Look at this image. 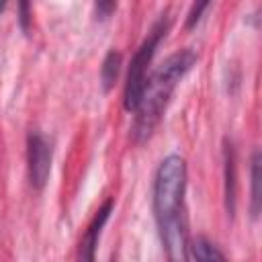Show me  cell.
I'll return each mask as SVG.
<instances>
[{"label":"cell","instance_id":"13","mask_svg":"<svg viewBox=\"0 0 262 262\" xmlns=\"http://www.w3.org/2000/svg\"><path fill=\"white\" fill-rule=\"evenodd\" d=\"M6 4H8V0H0V12H4V8H6Z\"/></svg>","mask_w":262,"mask_h":262},{"label":"cell","instance_id":"3","mask_svg":"<svg viewBox=\"0 0 262 262\" xmlns=\"http://www.w3.org/2000/svg\"><path fill=\"white\" fill-rule=\"evenodd\" d=\"M170 29V18L168 16H162L149 31V35L143 39V43L139 45V49L135 51L133 59H131V66H129V72H127V80H125V90H123V106L125 111H135L139 100H141V94H143V88H145V82H147V68L154 59V53L160 45V41L166 37Z\"/></svg>","mask_w":262,"mask_h":262},{"label":"cell","instance_id":"8","mask_svg":"<svg viewBox=\"0 0 262 262\" xmlns=\"http://www.w3.org/2000/svg\"><path fill=\"white\" fill-rule=\"evenodd\" d=\"M121 61H123V57L115 49H111L104 55L102 66H100V82H102V90L104 92H108L115 86V82L119 78V72H121Z\"/></svg>","mask_w":262,"mask_h":262},{"label":"cell","instance_id":"11","mask_svg":"<svg viewBox=\"0 0 262 262\" xmlns=\"http://www.w3.org/2000/svg\"><path fill=\"white\" fill-rule=\"evenodd\" d=\"M117 8V0H94V10H96V18L104 20L108 18Z\"/></svg>","mask_w":262,"mask_h":262},{"label":"cell","instance_id":"10","mask_svg":"<svg viewBox=\"0 0 262 262\" xmlns=\"http://www.w3.org/2000/svg\"><path fill=\"white\" fill-rule=\"evenodd\" d=\"M209 4H211V0H192L188 16H186V29H192V27L199 25V20L203 18V14H205Z\"/></svg>","mask_w":262,"mask_h":262},{"label":"cell","instance_id":"1","mask_svg":"<svg viewBox=\"0 0 262 262\" xmlns=\"http://www.w3.org/2000/svg\"><path fill=\"white\" fill-rule=\"evenodd\" d=\"M186 162L172 154L164 158L154 176V215L162 246L172 260H186Z\"/></svg>","mask_w":262,"mask_h":262},{"label":"cell","instance_id":"6","mask_svg":"<svg viewBox=\"0 0 262 262\" xmlns=\"http://www.w3.org/2000/svg\"><path fill=\"white\" fill-rule=\"evenodd\" d=\"M223 178H225V188H223V196H225V211L229 217H233L235 213V194H237V174H235V149L229 141H225L223 147Z\"/></svg>","mask_w":262,"mask_h":262},{"label":"cell","instance_id":"7","mask_svg":"<svg viewBox=\"0 0 262 262\" xmlns=\"http://www.w3.org/2000/svg\"><path fill=\"white\" fill-rule=\"evenodd\" d=\"M186 260H225V254L213 242L199 235L186 244Z\"/></svg>","mask_w":262,"mask_h":262},{"label":"cell","instance_id":"9","mask_svg":"<svg viewBox=\"0 0 262 262\" xmlns=\"http://www.w3.org/2000/svg\"><path fill=\"white\" fill-rule=\"evenodd\" d=\"M262 174H260V151L256 149L254 154H252V168H250V182H252V188H250V199H252V203H250V211H252V217L254 219H258V215H260V182H262V178H260Z\"/></svg>","mask_w":262,"mask_h":262},{"label":"cell","instance_id":"5","mask_svg":"<svg viewBox=\"0 0 262 262\" xmlns=\"http://www.w3.org/2000/svg\"><path fill=\"white\" fill-rule=\"evenodd\" d=\"M113 213V199L104 201L102 207L96 211V215L92 217L82 242H80V258L82 260H94V252H96V246H98V237H100V231L104 227V223L108 221Z\"/></svg>","mask_w":262,"mask_h":262},{"label":"cell","instance_id":"12","mask_svg":"<svg viewBox=\"0 0 262 262\" xmlns=\"http://www.w3.org/2000/svg\"><path fill=\"white\" fill-rule=\"evenodd\" d=\"M18 10H20V27H23V31H29V20H31V0H18Z\"/></svg>","mask_w":262,"mask_h":262},{"label":"cell","instance_id":"4","mask_svg":"<svg viewBox=\"0 0 262 262\" xmlns=\"http://www.w3.org/2000/svg\"><path fill=\"white\" fill-rule=\"evenodd\" d=\"M51 160H53V149L49 139L39 131H31L27 137V168L33 188L41 190L47 184L51 172Z\"/></svg>","mask_w":262,"mask_h":262},{"label":"cell","instance_id":"2","mask_svg":"<svg viewBox=\"0 0 262 262\" xmlns=\"http://www.w3.org/2000/svg\"><path fill=\"white\" fill-rule=\"evenodd\" d=\"M194 63H196V53L192 49H180L168 55L158 66V70L151 76H147L141 100L133 111L135 121L131 127V137L135 143H145L151 137L172 98L174 88L190 72Z\"/></svg>","mask_w":262,"mask_h":262}]
</instances>
